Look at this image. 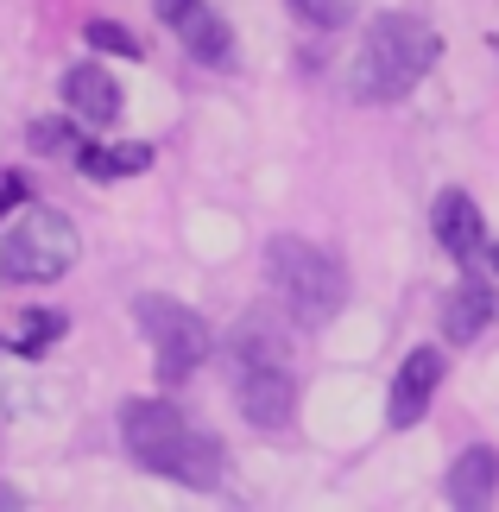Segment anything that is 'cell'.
Here are the masks:
<instances>
[{"label": "cell", "instance_id": "8", "mask_svg": "<svg viewBox=\"0 0 499 512\" xmlns=\"http://www.w3.org/2000/svg\"><path fill=\"white\" fill-rule=\"evenodd\" d=\"M158 13H165V26L184 38L190 57H203V64H228V57H234L228 26L203 7V0H158Z\"/></svg>", "mask_w": 499, "mask_h": 512}, {"label": "cell", "instance_id": "5", "mask_svg": "<svg viewBox=\"0 0 499 512\" xmlns=\"http://www.w3.org/2000/svg\"><path fill=\"white\" fill-rule=\"evenodd\" d=\"M133 323H139V336L152 342V361H158V380H190L196 367L209 361V323L196 317L190 304H177L165 298V291H146V298L133 304Z\"/></svg>", "mask_w": 499, "mask_h": 512}, {"label": "cell", "instance_id": "18", "mask_svg": "<svg viewBox=\"0 0 499 512\" xmlns=\"http://www.w3.org/2000/svg\"><path fill=\"white\" fill-rule=\"evenodd\" d=\"M19 506H26V500H19L13 487H0V512H19Z\"/></svg>", "mask_w": 499, "mask_h": 512}, {"label": "cell", "instance_id": "12", "mask_svg": "<svg viewBox=\"0 0 499 512\" xmlns=\"http://www.w3.org/2000/svg\"><path fill=\"white\" fill-rule=\"evenodd\" d=\"M493 317H499V291H493L487 279L455 285V291H449V304H443V329H449V342H474Z\"/></svg>", "mask_w": 499, "mask_h": 512}, {"label": "cell", "instance_id": "17", "mask_svg": "<svg viewBox=\"0 0 499 512\" xmlns=\"http://www.w3.org/2000/svg\"><path fill=\"white\" fill-rule=\"evenodd\" d=\"M19 203H26V177H19V171H0V215H13Z\"/></svg>", "mask_w": 499, "mask_h": 512}, {"label": "cell", "instance_id": "1", "mask_svg": "<svg viewBox=\"0 0 499 512\" xmlns=\"http://www.w3.org/2000/svg\"><path fill=\"white\" fill-rule=\"evenodd\" d=\"M121 443L146 475H165L177 487H203L209 494V487L228 481V449L165 399H127L121 405Z\"/></svg>", "mask_w": 499, "mask_h": 512}, {"label": "cell", "instance_id": "11", "mask_svg": "<svg viewBox=\"0 0 499 512\" xmlns=\"http://www.w3.org/2000/svg\"><path fill=\"white\" fill-rule=\"evenodd\" d=\"M443 494H449V506H487L499 494V456L487 443L462 449V456L449 462V475H443Z\"/></svg>", "mask_w": 499, "mask_h": 512}, {"label": "cell", "instance_id": "14", "mask_svg": "<svg viewBox=\"0 0 499 512\" xmlns=\"http://www.w3.org/2000/svg\"><path fill=\"white\" fill-rule=\"evenodd\" d=\"M89 45H95V51L139 57V38H133V32H121V26H108V19H89Z\"/></svg>", "mask_w": 499, "mask_h": 512}, {"label": "cell", "instance_id": "13", "mask_svg": "<svg viewBox=\"0 0 499 512\" xmlns=\"http://www.w3.org/2000/svg\"><path fill=\"white\" fill-rule=\"evenodd\" d=\"M76 165L89 177H133L152 165V146H76Z\"/></svg>", "mask_w": 499, "mask_h": 512}, {"label": "cell", "instance_id": "19", "mask_svg": "<svg viewBox=\"0 0 499 512\" xmlns=\"http://www.w3.org/2000/svg\"><path fill=\"white\" fill-rule=\"evenodd\" d=\"M487 260H493V272H499V247H487Z\"/></svg>", "mask_w": 499, "mask_h": 512}, {"label": "cell", "instance_id": "3", "mask_svg": "<svg viewBox=\"0 0 499 512\" xmlns=\"http://www.w3.org/2000/svg\"><path fill=\"white\" fill-rule=\"evenodd\" d=\"M266 279H272L278 304H285V317L297 329H323L348 304V272L316 241H297V234H278L266 247Z\"/></svg>", "mask_w": 499, "mask_h": 512}, {"label": "cell", "instance_id": "10", "mask_svg": "<svg viewBox=\"0 0 499 512\" xmlns=\"http://www.w3.org/2000/svg\"><path fill=\"white\" fill-rule=\"evenodd\" d=\"M64 102L83 127H108L121 114V83L95 64H76V70H64Z\"/></svg>", "mask_w": 499, "mask_h": 512}, {"label": "cell", "instance_id": "9", "mask_svg": "<svg viewBox=\"0 0 499 512\" xmlns=\"http://www.w3.org/2000/svg\"><path fill=\"white\" fill-rule=\"evenodd\" d=\"M430 222H436V241H443L455 260H481L487 253V228H481V209H474L468 190H443L436 209H430Z\"/></svg>", "mask_w": 499, "mask_h": 512}, {"label": "cell", "instance_id": "4", "mask_svg": "<svg viewBox=\"0 0 499 512\" xmlns=\"http://www.w3.org/2000/svg\"><path fill=\"white\" fill-rule=\"evenodd\" d=\"M76 266V228L64 209H13V228L0 241V279L7 285H51Z\"/></svg>", "mask_w": 499, "mask_h": 512}, {"label": "cell", "instance_id": "15", "mask_svg": "<svg viewBox=\"0 0 499 512\" xmlns=\"http://www.w3.org/2000/svg\"><path fill=\"white\" fill-rule=\"evenodd\" d=\"M291 13L329 32V26H342V19H348V0H291Z\"/></svg>", "mask_w": 499, "mask_h": 512}, {"label": "cell", "instance_id": "2", "mask_svg": "<svg viewBox=\"0 0 499 512\" xmlns=\"http://www.w3.org/2000/svg\"><path fill=\"white\" fill-rule=\"evenodd\" d=\"M436 51L443 45H436V32L417 13H379L361 38V51H354V70H348L354 102H398V95H411L430 76Z\"/></svg>", "mask_w": 499, "mask_h": 512}, {"label": "cell", "instance_id": "16", "mask_svg": "<svg viewBox=\"0 0 499 512\" xmlns=\"http://www.w3.org/2000/svg\"><path fill=\"white\" fill-rule=\"evenodd\" d=\"M26 323H32V329H26V342H19L26 354H38L45 342H57V336H64V317H51V310H32Z\"/></svg>", "mask_w": 499, "mask_h": 512}, {"label": "cell", "instance_id": "6", "mask_svg": "<svg viewBox=\"0 0 499 512\" xmlns=\"http://www.w3.org/2000/svg\"><path fill=\"white\" fill-rule=\"evenodd\" d=\"M234 367V399H241L247 424L259 430H285L297 411V380L291 361H228Z\"/></svg>", "mask_w": 499, "mask_h": 512}, {"label": "cell", "instance_id": "7", "mask_svg": "<svg viewBox=\"0 0 499 512\" xmlns=\"http://www.w3.org/2000/svg\"><path fill=\"white\" fill-rule=\"evenodd\" d=\"M436 380H443V354H436V348H411L405 367H398V380H392V399H386L392 430H411L417 418H424L430 399H436Z\"/></svg>", "mask_w": 499, "mask_h": 512}]
</instances>
